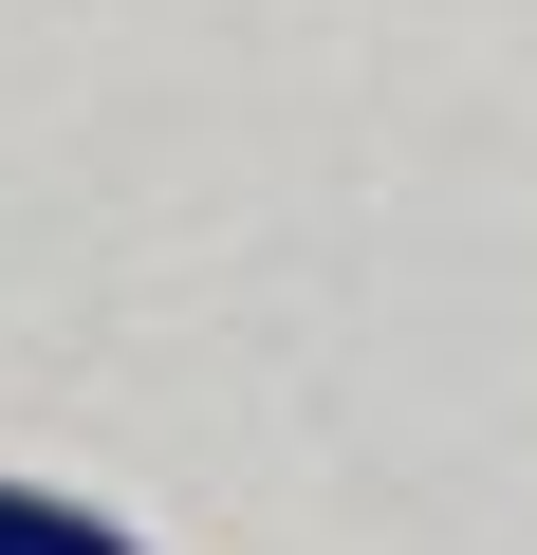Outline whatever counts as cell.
<instances>
[{
	"mask_svg": "<svg viewBox=\"0 0 537 555\" xmlns=\"http://www.w3.org/2000/svg\"><path fill=\"white\" fill-rule=\"evenodd\" d=\"M0 555H149V537L93 518V500H56V481H0Z\"/></svg>",
	"mask_w": 537,
	"mask_h": 555,
	"instance_id": "6da1fadb",
	"label": "cell"
}]
</instances>
